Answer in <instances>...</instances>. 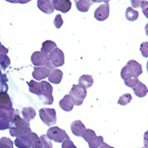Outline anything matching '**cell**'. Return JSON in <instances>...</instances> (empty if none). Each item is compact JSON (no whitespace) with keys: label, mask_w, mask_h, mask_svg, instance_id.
Instances as JSON below:
<instances>
[{"label":"cell","mask_w":148,"mask_h":148,"mask_svg":"<svg viewBox=\"0 0 148 148\" xmlns=\"http://www.w3.org/2000/svg\"><path fill=\"white\" fill-rule=\"evenodd\" d=\"M46 136L51 141H54L58 143H62L66 139L70 138L68 134L64 129H60L59 127H57V126L50 127L47 131Z\"/></svg>","instance_id":"obj_6"},{"label":"cell","mask_w":148,"mask_h":148,"mask_svg":"<svg viewBox=\"0 0 148 148\" xmlns=\"http://www.w3.org/2000/svg\"><path fill=\"white\" fill-rule=\"evenodd\" d=\"M11 64L10 58L7 56V54H1L0 55V67L3 69H6Z\"/></svg>","instance_id":"obj_28"},{"label":"cell","mask_w":148,"mask_h":148,"mask_svg":"<svg viewBox=\"0 0 148 148\" xmlns=\"http://www.w3.org/2000/svg\"><path fill=\"white\" fill-rule=\"evenodd\" d=\"M111 0H91L92 3H108Z\"/></svg>","instance_id":"obj_41"},{"label":"cell","mask_w":148,"mask_h":148,"mask_svg":"<svg viewBox=\"0 0 148 148\" xmlns=\"http://www.w3.org/2000/svg\"><path fill=\"white\" fill-rule=\"evenodd\" d=\"M30 1H31V0H21V4H25V3H29Z\"/></svg>","instance_id":"obj_44"},{"label":"cell","mask_w":148,"mask_h":148,"mask_svg":"<svg viewBox=\"0 0 148 148\" xmlns=\"http://www.w3.org/2000/svg\"><path fill=\"white\" fill-rule=\"evenodd\" d=\"M52 4L54 10L66 13L71 9L72 3L71 0H53Z\"/></svg>","instance_id":"obj_11"},{"label":"cell","mask_w":148,"mask_h":148,"mask_svg":"<svg viewBox=\"0 0 148 148\" xmlns=\"http://www.w3.org/2000/svg\"><path fill=\"white\" fill-rule=\"evenodd\" d=\"M140 51L144 58H148V42L142 43L140 46Z\"/></svg>","instance_id":"obj_34"},{"label":"cell","mask_w":148,"mask_h":148,"mask_svg":"<svg viewBox=\"0 0 148 148\" xmlns=\"http://www.w3.org/2000/svg\"><path fill=\"white\" fill-rule=\"evenodd\" d=\"M78 11L81 12H87L92 4L91 0H74Z\"/></svg>","instance_id":"obj_18"},{"label":"cell","mask_w":148,"mask_h":148,"mask_svg":"<svg viewBox=\"0 0 148 148\" xmlns=\"http://www.w3.org/2000/svg\"><path fill=\"white\" fill-rule=\"evenodd\" d=\"M143 148H146V147H143Z\"/></svg>","instance_id":"obj_47"},{"label":"cell","mask_w":148,"mask_h":148,"mask_svg":"<svg viewBox=\"0 0 148 148\" xmlns=\"http://www.w3.org/2000/svg\"><path fill=\"white\" fill-rule=\"evenodd\" d=\"M71 129L74 135H75L76 137H82L87 129L84 124L82 123V121L75 120L71 125Z\"/></svg>","instance_id":"obj_14"},{"label":"cell","mask_w":148,"mask_h":148,"mask_svg":"<svg viewBox=\"0 0 148 148\" xmlns=\"http://www.w3.org/2000/svg\"><path fill=\"white\" fill-rule=\"evenodd\" d=\"M0 106H8L12 107V103L11 101L9 96L6 92H0Z\"/></svg>","instance_id":"obj_24"},{"label":"cell","mask_w":148,"mask_h":148,"mask_svg":"<svg viewBox=\"0 0 148 148\" xmlns=\"http://www.w3.org/2000/svg\"><path fill=\"white\" fill-rule=\"evenodd\" d=\"M39 138L42 142V148H53L52 141L46 135H41Z\"/></svg>","instance_id":"obj_31"},{"label":"cell","mask_w":148,"mask_h":148,"mask_svg":"<svg viewBox=\"0 0 148 148\" xmlns=\"http://www.w3.org/2000/svg\"><path fill=\"white\" fill-rule=\"evenodd\" d=\"M143 143H144V147L148 148V130L147 131H146V132H145V134H144Z\"/></svg>","instance_id":"obj_38"},{"label":"cell","mask_w":148,"mask_h":148,"mask_svg":"<svg viewBox=\"0 0 148 148\" xmlns=\"http://www.w3.org/2000/svg\"><path fill=\"white\" fill-rule=\"evenodd\" d=\"M11 3H21V0H5Z\"/></svg>","instance_id":"obj_43"},{"label":"cell","mask_w":148,"mask_h":148,"mask_svg":"<svg viewBox=\"0 0 148 148\" xmlns=\"http://www.w3.org/2000/svg\"><path fill=\"white\" fill-rule=\"evenodd\" d=\"M29 85L30 92L36 94L39 97V100L45 105H52L53 103V86L47 81L37 82L30 80L27 83Z\"/></svg>","instance_id":"obj_1"},{"label":"cell","mask_w":148,"mask_h":148,"mask_svg":"<svg viewBox=\"0 0 148 148\" xmlns=\"http://www.w3.org/2000/svg\"><path fill=\"white\" fill-rule=\"evenodd\" d=\"M110 15V4H101L94 12V17L99 21H104L109 17Z\"/></svg>","instance_id":"obj_10"},{"label":"cell","mask_w":148,"mask_h":148,"mask_svg":"<svg viewBox=\"0 0 148 148\" xmlns=\"http://www.w3.org/2000/svg\"><path fill=\"white\" fill-rule=\"evenodd\" d=\"M31 62L34 66L37 67L47 66L51 70L55 69L49 62L48 54L43 53L42 52H34L31 56Z\"/></svg>","instance_id":"obj_7"},{"label":"cell","mask_w":148,"mask_h":148,"mask_svg":"<svg viewBox=\"0 0 148 148\" xmlns=\"http://www.w3.org/2000/svg\"><path fill=\"white\" fill-rule=\"evenodd\" d=\"M58 47L57 44L54 43L52 40H46L44 41L42 44V48H41V51L43 53L48 54L49 53H51L54 48H56Z\"/></svg>","instance_id":"obj_23"},{"label":"cell","mask_w":148,"mask_h":148,"mask_svg":"<svg viewBox=\"0 0 148 148\" xmlns=\"http://www.w3.org/2000/svg\"><path fill=\"white\" fill-rule=\"evenodd\" d=\"M62 148H77L76 146L74 144L71 139H66L63 143H62Z\"/></svg>","instance_id":"obj_35"},{"label":"cell","mask_w":148,"mask_h":148,"mask_svg":"<svg viewBox=\"0 0 148 148\" xmlns=\"http://www.w3.org/2000/svg\"><path fill=\"white\" fill-rule=\"evenodd\" d=\"M133 97L132 95L129 93H125L124 95H122L121 97H119V100H118V104L121 106H126L128 105L129 103H130V101H132Z\"/></svg>","instance_id":"obj_27"},{"label":"cell","mask_w":148,"mask_h":148,"mask_svg":"<svg viewBox=\"0 0 148 148\" xmlns=\"http://www.w3.org/2000/svg\"><path fill=\"white\" fill-rule=\"evenodd\" d=\"M69 95L71 97L75 105L80 106L83 104L84 101L86 97L87 88L79 84H74L70 91Z\"/></svg>","instance_id":"obj_5"},{"label":"cell","mask_w":148,"mask_h":148,"mask_svg":"<svg viewBox=\"0 0 148 148\" xmlns=\"http://www.w3.org/2000/svg\"><path fill=\"white\" fill-rule=\"evenodd\" d=\"M16 111L12 107L0 106V130L10 129L16 115Z\"/></svg>","instance_id":"obj_4"},{"label":"cell","mask_w":148,"mask_h":148,"mask_svg":"<svg viewBox=\"0 0 148 148\" xmlns=\"http://www.w3.org/2000/svg\"><path fill=\"white\" fill-rule=\"evenodd\" d=\"M48 59L51 65L54 68L62 66L65 63V55L60 48L58 47L54 48L51 53H48Z\"/></svg>","instance_id":"obj_9"},{"label":"cell","mask_w":148,"mask_h":148,"mask_svg":"<svg viewBox=\"0 0 148 148\" xmlns=\"http://www.w3.org/2000/svg\"><path fill=\"white\" fill-rule=\"evenodd\" d=\"M142 74H143L142 65L135 60H130L122 68L120 72V76L125 81L129 79L138 78Z\"/></svg>","instance_id":"obj_3"},{"label":"cell","mask_w":148,"mask_h":148,"mask_svg":"<svg viewBox=\"0 0 148 148\" xmlns=\"http://www.w3.org/2000/svg\"><path fill=\"white\" fill-rule=\"evenodd\" d=\"M138 78H133V79H129L128 80H125L124 81V84L127 87H129L131 88H134V87L138 84Z\"/></svg>","instance_id":"obj_32"},{"label":"cell","mask_w":148,"mask_h":148,"mask_svg":"<svg viewBox=\"0 0 148 148\" xmlns=\"http://www.w3.org/2000/svg\"><path fill=\"white\" fill-rule=\"evenodd\" d=\"M59 106H60L61 109L69 112V111H71L73 110L75 104H74V102L72 101L71 97L68 94V95L64 96V97L60 101Z\"/></svg>","instance_id":"obj_16"},{"label":"cell","mask_w":148,"mask_h":148,"mask_svg":"<svg viewBox=\"0 0 148 148\" xmlns=\"http://www.w3.org/2000/svg\"><path fill=\"white\" fill-rule=\"evenodd\" d=\"M0 148H13V143L8 138H2L0 139Z\"/></svg>","instance_id":"obj_29"},{"label":"cell","mask_w":148,"mask_h":148,"mask_svg":"<svg viewBox=\"0 0 148 148\" xmlns=\"http://www.w3.org/2000/svg\"><path fill=\"white\" fill-rule=\"evenodd\" d=\"M145 0H131V4L133 8H138L141 7L142 3Z\"/></svg>","instance_id":"obj_37"},{"label":"cell","mask_w":148,"mask_h":148,"mask_svg":"<svg viewBox=\"0 0 148 148\" xmlns=\"http://www.w3.org/2000/svg\"><path fill=\"white\" fill-rule=\"evenodd\" d=\"M53 24L55 25V27L58 29H60L62 27L63 25V19H62V15L58 14L55 16V19L53 21Z\"/></svg>","instance_id":"obj_33"},{"label":"cell","mask_w":148,"mask_h":148,"mask_svg":"<svg viewBox=\"0 0 148 148\" xmlns=\"http://www.w3.org/2000/svg\"><path fill=\"white\" fill-rule=\"evenodd\" d=\"M138 12L133 8L132 7H129L125 11V17L129 21H135L136 20H138Z\"/></svg>","instance_id":"obj_22"},{"label":"cell","mask_w":148,"mask_h":148,"mask_svg":"<svg viewBox=\"0 0 148 148\" xmlns=\"http://www.w3.org/2000/svg\"><path fill=\"white\" fill-rule=\"evenodd\" d=\"M98 148H115L113 147H111V146H110V145H108L107 143H103L101 145L100 147Z\"/></svg>","instance_id":"obj_42"},{"label":"cell","mask_w":148,"mask_h":148,"mask_svg":"<svg viewBox=\"0 0 148 148\" xmlns=\"http://www.w3.org/2000/svg\"><path fill=\"white\" fill-rule=\"evenodd\" d=\"M22 115H23V119L29 123L30 120H32L35 117L36 111L33 107H24L22 109Z\"/></svg>","instance_id":"obj_20"},{"label":"cell","mask_w":148,"mask_h":148,"mask_svg":"<svg viewBox=\"0 0 148 148\" xmlns=\"http://www.w3.org/2000/svg\"><path fill=\"white\" fill-rule=\"evenodd\" d=\"M0 84L1 85H7L6 84V80H4V76L2 75L1 72H0Z\"/></svg>","instance_id":"obj_40"},{"label":"cell","mask_w":148,"mask_h":148,"mask_svg":"<svg viewBox=\"0 0 148 148\" xmlns=\"http://www.w3.org/2000/svg\"><path fill=\"white\" fill-rule=\"evenodd\" d=\"M79 84L88 88L93 84V79L89 75H83L79 79Z\"/></svg>","instance_id":"obj_21"},{"label":"cell","mask_w":148,"mask_h":148,"mask_svg":"<svg viewBox=\"0 0 148 148\" xmlns=\"http://www.w3.org/2000/svg\"><path fill=\"white\" fill-rule=\"evenodd\" d=\"M147 72H148V61H147Z\"/></svg>","instance_id":"obj_46"},{"label":"cell","mask_w":148,"mask_h":148,"mask_svg":"<svg viewBox=\"0 0 148 148\" xmlns=\"http://www.w3.org/2000/svg\"><path fill=\"white\" fill-rule=\"evenodd\" d=\"M133 90H134L135 95L138 97H144L148 93L147 87L141 81L138 82V84L134 87Z\"/></svg>","instance_id":"obj_19"},{"label":"cell","mask_w":148,"mask_h":148,"mask_svg":"<svg viewBox=\"0 0 148 148\" xmlns=\"http://www.w3.org/2000/svg\"><path fill=\"white\" fill-rule=\"evenodd\" d=\"M103 143H104L103 137L102 136H97V138L91 143L88 144V147H89V148H98Z\"/></svg>","instance_id":"obj_30"},{"label":"cell","mask_w":148,"mask_h":148,"mask_svg":"<svg viewBox=\"0 0 148 148\" xmlns=\"http://www.w3.org/2000/svg\"><path fill=\"white\" fill-rule=\"evenodd\" d=\"M82 138L84 139L89 144L97 138V135H96V133L92 129H87L84 135L82 136Z\"/></svg>","instance_id":"obj_26"},{"label":"cell","mask_w":148,"mask_h":148,"mask_svg":"<svg viewBox=\"0 0 148 148\" xmlns=\"http://www.w3.org/2000/svg\"><path fill=\"white\" fill-rule=\"evenodd\" d=\"M39 117L41 120L48 126H53L57 123V113L56 110L51 108H43L40 109Z\"/></svg>","instance_id":"obj_8"},{"label":"cell","mask_w":148,"mask_h":148,"mask_svg":"<svg viewBox=\"0 0 148 148\" xmlns=\"http://www.w3.org/2000/svg\"><path fill=\"white\" fill-rule=\"evenodd\" d=\"M145 31H146V34L148 36V23L145 26Z\"/></svg>","instance_id":"obj_45"},{"label":"cell","mask_w":148,"mask_h":148,"mask_svg":"<svg viewBox=\"0 0 148 148\" xmlns=\"http://www.w3.org/2000/svg\"><path fill=\"white\" fill-rule=\"evenodd\" d=\"M8 53V49L7 48H5L4 46L0 42V55L1 54H7Z\"/></svg>","instance_id":"obj_39"},{"label":"cell","mask_w":148,"mask_h":148,"mask_svg":"<svg viewBox=\"0 0 148 148\" xmlns=\"http://www.w3.org/2000/svg\"><path fill=\"white\" fill-rule=\"evenodd\" d=\"M51 71L52 70L47 66L35 67L32 73V76L36 80H42L43 79L48 77Z\"/></svg>","instance_id":"obj_12"},{"label":"cell","mask_w":148,"mask_h":148,"mask_svg":"<svg viewBox=\"0 0 148 148\" xmlns=\"http://www.w3.org/2000/svg\"><path fill=\"white\" fill-rule=\"evenodd\" d=\"M31 129L29 127V124L26 122L24 119H22L18 114L14 115V118L12 123V126L9 129V133L12 137H21L27 135L31 133Z\"/></svg>","instance_id":"obj_2"},{"label":"cell","mask_w":148,"mask_h":148,"mask_svg":"<svg viewBox=\"0 0 148 148\" xmlns=\"http://www.w3.org/2000/svg\"><path fill=\"white\" fill-rule=\"evenodd\" d=\"M38 9L46 14H52L54 12L52 0H38L37 1Z\"/></svg>","instance_id":"obj_15"},{"label":"cell","mask_w":148,"mask_h":148,"mask_svg":"<svg viewBox=\"0 0 148 148\" xmlns=\"http://www.w3.org/2000/svg\"><path fill=\"white\" fill-rule=\"evenodd\" d=\"M63 77V72L58 69H53L51 71L49 75H48V80L50 83L54 84H60Z\"/></svg>","instance_id":"obj_17"},{"label":"cell","mask_w":148,"mask_h":148,"mask_svg":"<svg viewBox=\"0 0 148 148\" xmlns=\"http://www.w3.org/2000/svg\"><path fill=\"white\" fill-rule=\"evenodd\" d=\"M142 8V10H143V12L144 16L147 17L148 19V1H143L141 4V7Z\"/></svg>","instance_id":"obj_36"},{"label":"cell","mask_w":148,"mask_h":148,"mask_svg":"<svg viewBox=\"0 0 148 148\" xmlns=\"http://www.w3.org/2000/svg\"><path fill=\"white\" fill-rule=\"evenodd\" d=\"M16 147L18 148H30L31 147V138L30 133L27 135L17 137L14 142Z\"/></svg>","instance_id":"obj_13"},{"label":"cell","mask_w":148,"mask_h":148,"mask_svg":"<svg viewBox=\"0 0 148 148\" xmlns=\"http://www.w3.org/2000/svg\"><path fill=\"white\" fill-rule=\"evenodd\" d=\"M31 138V148H42V142L41 139L35 133H30Z\"/></svg>","instance_id":"obj_25"}]
</instances>
